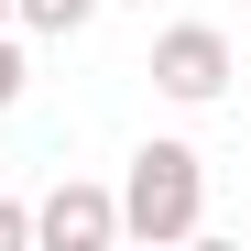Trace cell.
I'll return each instance as SVG.
<instances>
[{
    "label": "cell",
    "instance_id": "7a4b0ae2",
    "mask_svg": "<svg viewBox=\"0 0 251 251\" xmlns=\"http://www.w3.org/2000/svg\"><path fill=\"white\" fill-rule=\"evenodd\" d=\"M229 76H240V55H229L219 22H175V33H153V88L175 99V109H207Z\"/></svg>",
    "mask_w": 251,
    "mask_h": 251
},
{
    "label": "cell",
    "instance_id": "8992f818",
    "mask_svg": "<svg viewBox=\"0 0 251 251\" xmlns=\"http://www.w3.org/2000/svg\"><path fill=\"white\" fill-rule=\"evenodd\" d=\"M33 240V207H11V197H0V251H22Z\"/></svg>",
    "mask_w": 251,
    "mask_h": 251
},
{
    "label": "cell",
    "instance_id": "5b68a950",
    "mask_svg": "<svg viewBox=\"0 0 251 251\" xmlns=\"http://www.w3.org/2000/svg\"><path fill=\"white\" fill-rule=\"evenodd\" d=\"M11 99H22V44L0 33V109H11Z\"/></svg>",
    "mask_w": 251,
    "mask_h": 251
},
{
    "label": "cell",
    "instance_id": "3957f363",
    "mask_svg": "<svg viewBox=\"0 0 251 251\" xmlns=\"http://www.w3.org/2000/svg\"><path fill=\"white\" fill-rule=\"evenodd\" d=\"M33 240H55V251H109V240H120V197L66 175L44 207H33Z\"/></svg>",
    "mask_w": 251,
    "mask_h": 251
},
{
    "label": "cell",
    "instance_id": "52a82bcc",
    "mask_svg": "<svg viewBox=\"0 0 251 251\" xmlns=\"http://www.w3.org/2000/svg\"><path fill=\"white\" fill-rule=\"evenodd\" d=\"M0 22H11V0H0Z\"/></svg>",
    "mask_w": 251,
    "mask_h": 251
},
{
    "label": "cell",
    "instance_id": "6da1fadb",
    "mask_svg": "<svg viewBox=\"0 0 251 251\" xmlns=\"http://www.w3.org/2000/svg\"><path fill=\"white\" fill-rule=\"evenodd\" d=\"M197 219H207V164L186 142H142L131 175H120V229L131 240H197Z\"/></svg>",
    "mask_w": 251,
    "mask_h": 251
},
{
    "label": "cell",
    "instance_id": "277c9868",
    "mask_svg": "<svg viewBox=\"0 0 251 251\" xmlns=\"http://www.w3.org/2000/svg\"><path fill=\"white\" fill-rule=\"evenodd\" d=\"M11 22H33V33H76V22H99V0H11Z\"/></svg>",
    "mask_w": 251,
    "mask_h": 251
}]
</instances>
